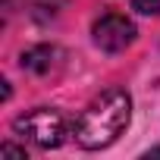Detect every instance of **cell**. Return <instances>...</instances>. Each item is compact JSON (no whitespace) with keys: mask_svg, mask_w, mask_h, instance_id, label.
<instances>
[{"mask_svg":"<svg viewBox=\"0 0 160 160\" xmlns=\"http://www.w3.org/2000/svg\"><path fill=\"white\" fill-rule=\"evenodd\" d=\"M129 119H132V98L122 88H110L82 110L72 135L85 151H101L110 148L129 129Z\"/></svg>","mask_w":160,"mask_h":160,"instance_id":"6da1fadb","label":"cell"},{"mask_svg":"<svg viewBox=\"0 0 160 160\" xmlns=\"http://www.w3.org/2000/svg\"><path fill=\"white\" fill-rule=\"evenodd\" d=\"M13 129H16V135H19L22 141H32L35 148H44V151L60 148L63 138L69 135L66 116H63L60 110H53V107H35V110L22 113V116L13 122Z\"/></svg>","mask_w":160,"mask_h":160,"instance_id":"7a4b0ae2","label":"cell"},{"mask_svg":"<svg viewBox=\"0 0 160 160\" xmlns=\"http://www.w3.org/2000/svg\"><path fill=\"white\" fill-rule=\"evenodd\" d=\"M135 41V25L122 13H107L94 22V44L107 53H119Z\"/></svg>","mask_w":160,"mask_h":160,"instance_id":"3957f363","label":"cell"},{"mask_svg":"<svg viewBox=\"0 0 160 160\" xmlns=\"http://www.w3.org/2000/svg\"><path fill=\"white\" fill-rule=\"evenodd\" d=\"M57 63H60V50L50 44H38L22 53V69L35 72V75H47L50 69H57Z\"/></svg>","mask_w":160,"mask_h":160,"instance_id":"277c9868","label":"cell"},{"mask_svg":"<svg viewBox=\"0 0 160 160\" xmlns=\"http://www.w3.org/2000/svg\"><path fill=\"white\" fill-rule=\"evenodd\" d=\"M132 7L144 16H157L160 13V0H132Z\"/></svg>","mask_w":160,"mask_h":160,"instance_id":"5b68a950","label":"cell"}]
</instances>
